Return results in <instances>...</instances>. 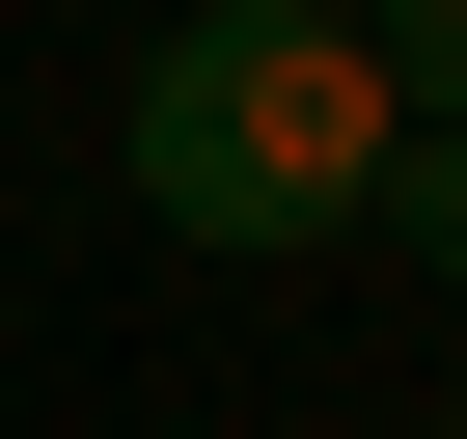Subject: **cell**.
I'll use <instances>...</instances> for the list:
<instances>
[{
	"label": "cell",
	"instance_id": "obj_4",
	"mask_svg": "<svg viewBox=\"0 0 467 439\" xmlns=\"http://www.w3.org/2000/svg\"><path fill=\"white\" fill-rule=\"evenodd\" d=\"M303 28H358V0H303Z\"/></svg>",
	"mask_w": 467,
	"mask_h": 439
},
{
	"label": "cell",
	"instance_id": "obj_2",
	"mask_svg": "<svg viewBox=\"0 0 467 439\" xmlns=\"http://www.w3.org/2000/svg\"><path fill=\"white\" fill-rule=\"evenodd\" d=\"M358 56H385V110H412V138H467V0H358Z\"/></svg>",
	"mask_w": 467,
	"mask_h": 439
},
{
	"label": "cell",
	"instance_id": "obj_5",
	"mask_svg": "<svg viewBox=\"0 0 467 439\" xmlns=\"http://www.w3.org/2000/svg\"><path fill=\"white\" fill-rule=\"evenodd\" d=\"M440 439H467V412H440Z\"/></svg>",
	"mask_w": 467,
	"mask_h": 439
},
{
	"label": "cell",
	"instance_id": "obj_3",
	"mask_svg": "<svg viewBox=\"0 0 467 439\" xmlns=\"http://www.w3.org/2000/svg\"><path fill=\"white\" fill-rule=\"evenodd\" d=\"M385 248H412V275H467V138H412V165H385Z\"/></svg>",
	"mask_w": 467,
	"mask_h": 439
},
{
	"label": "cell",
	"instance_id": "obj_1",
	"mask_svg": "<svg viewBox=\"0 0 467 439\" xmlns=\"http://www.w3.org/2000/svg\"><path fill=\"white\" fill-rule=\"evenodd\" d=\"M412 165L385 56L303 28V0H192V28L138 56V220H192V248H358Z\"/></svg>",
	"mask_w": 467,
	"mask_h": 439
}]
</instances>
